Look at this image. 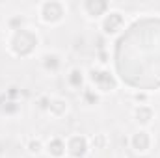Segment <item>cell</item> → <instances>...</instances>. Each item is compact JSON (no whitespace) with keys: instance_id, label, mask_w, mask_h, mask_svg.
Listing matches in <instances>:
<instances>
[{"instance_id":"6da1fadb","label":"cell","mask_w":160,"mask_h":158,"mask_svg":"<svg viewBox=\"0 0 160 158\" xmlns=\"http://www.w3.org/2000/svg\"><path fill=\"white\" fill-rule=\"evenodd\" d=\"M119 78L140 91L160 87V19L136 21L116 43Z\"/></svg>"},{"instance_id":"7a4b0ae2","label":"cell","mask_w":160,"mask_h":158,"mask_svg":"<svg viewBox=\"0 0 160 158\" xmlns=\"http://www.w3.org/2000/svg\"><path fill=\"white\" fill-rule=\"evenodd\" d=\"M38 43H39V39H38L36 32H32L28 28H15L9 37V48L15 56L26 58L36 50Z\"/></svg>"},{"instance_id":"3957f363","label":"cell","mask_w":160,"mask_h":158,"mask_svg":"<svg viewBox=\"0 0 160 158\" xmlns=\"http://www.w3.org/2000/svg\"><path fill=\"white\" fill-rule=\"evenodd\" d=\"M89 80L95 84V87L102 93H108V91H114L116 86H118V80L116 77L106 71V69H91L89 71Z\"/></svg>"},{"instance_id":"277c9868","label":"cell","mask_w":160,"mask_h":158,"mask_svg":"<svg viewBox=\"0 0 160 158\" xmlns=\"http://www.w3.org/2000/svg\"><path fill=\"white\" fill-rule=\"evenodd\" d=\"M39 13H41V19L47 24H56V22H60L65 17V6L62 2H56V0L43 2Z\"/></svg>"},{"instance_id":"5b68a950","label":"cell","mask_w":160,"mask_h":158,"mask_svg":"<svg viewBox=\"0 0 160 158\" xmlns=\"http://www.w3.org/2000/svg\"><path fill=\"white\" fill-rule=\"evenodd\" d=\"M123 24H125V17L119 11H110L102 19V32L108 34V36L118 34L119 30H123Z\"/></svg>"},{"instance_id":"8992f818","label":"cell","mask_w":160,"mask_h":158,"mask_svg":"<svg viewBox=\"0 0 160 158\" xmlns=\"http://www.w3.org/2000/svg\"><path fill=\"white\" fill-rule=\"evenodd\" d=\"M65 147H67V153L73 158H84L88 149H89L88 147V140L84 136H71L69 141L65 143Z\"/></svg>"},{"instance_id":"52a82bcc","label":"cell","mask_w":160,"mask_h":158,"mask_svg":"<svg viewBox=\"0 0 160 158\" xmlns=\"http://www.w3.org/2000/svg\"><path fill=\"white\" fill-rule=\"evenodd\" d=\"M84 9H86V13H88L91 19H97V17L108 13L110 4L104 2V0H88V2H84Z\"/></svg>"},{"instance_id":"ba28073f","label":"cell","mask_w":160,"mask_h":158,"mask_svg":"<svg viewBox=\"0 0 160 158\" xmlns=\"http://www.w3.org/2000/svg\"><path fill=\"white\" fill-rule=\"evenodd\" d=\"M130 145H132V149H134L136 153H145V151H149V147H151V136H149V132L138 130V132L132 136Z\"/></svg>"},{"instance_id":"9c48e42d","label":"cell","mask_w":160,"mask_h":158,"mask_svg":"<svg viewBox=\"0 0 160 158\" xmlns=\"http://www.w3.org/2000/svg\"><path fill=\"white\" fill-rule=\"evenodd\" d=\"M47 151H48L50 156L62 158L67 153V147H65V141H63L62 138H52V140L47 143Z\"/></svg>"},{"instance_id":"30bf717a","label":"cell","mask_w":160,"mask_h":158,"mask_svg":"<svg viewBox=\"0 0 160 158\" xmlns=\"http://www.w3.org/2000/svg\"><path fill=\"white\" fill-rule=\"evenodd\" d=\"M153 116H155V112H153V108L147 106V104H140V106L134 110V117H136V121H138L140 125H149L151 119H153Z\"/></svg>"},{"instance_id":"8fae6325","label":"cell","mask_w":160,"mask_h":158,"mask_svg":"<svg viewBox=\"0 0 160 158\" xmlns=\"http://www.w3.org/2000/svg\"><path fill=\"white\" fill-rule=\"evenodd\" d=\"M48 112H50L54 117H62V116L67 112V102H65L63 99H50Z\"/></svg>"},{"instance_id":"7c38bea8","label":"cell","mask_w":160,"mask_h":158,"mask_svg":"<svg viewBox=\"0 0 160 158\" xmlns=\"http://www.w3.org/2000/svg\"><path fill=\"white\" fill-rule=\"evenodd\" d=\"M67 82H69V86H71V87L80 89V87H82V84H84V73H82L80 69H71V73L67 75Z\"/></svg>"},{"instance_id":"4fadbf2b","label":"cell","mask_w":160,"mask_h":158,"mask_svg":"<svg viewBox=\"0 0 160 158\" xmlns=\"http://www.w3.org/2000/svg\"><path fill=\"white\" fill-rule=\"evenodd\" d=\"M43 65L47 71H58L60 67V58L56 54H45L43 56Z\"/></svg>"},{"instance_id":"5bb4252c","label":"cell","mask_w":160,"mask_h":158,"mask_svg":"<svg viewBox=\"0 0 160 158\" xmlns=\"http://www.w3.org/2000/svg\"><path fill=\"white\" fill-rule=\"evenodd\" d=\"M84 101L88 102V104H97L99 102V95L95 93V89H84Z\"/></svg>"},{"instance_id":"9a60e30c","label":"cell","mask_w":160,"mask_h":158,"mask_svg":"<svg viewBox=\"0 0 160 158\" xmlns=\"http://www.w3.org/2000/svg\"><path fill=\"white\" fill-rule=\"evenodd\" d=\"M41 149H43V145H41V141L39 140H32L30 143H28V151L32 153V155H38Z\"/></svg>"},{"instance_id":"2e32d148","label":"cell","mask_w":160,"mask_h":158,"mask_svg":"<svg viewBox=\"0 0 160 158\" xmlns=\"http://www.w3.org/2000/svg\"><path fill=\"white\" fill-rule=\"evenodd\" d=\"M2 110H4L6 114H15V112L19 110V104H17L15 101H9V102H6V104L2 106Z\"/></svg>"},{"instance_id":"e0dca14e","label":"cell","mask_w":160,"mask_h":158,"mask_svg":"<svg viewBox=\"0 0 160 158\" xmlns=\"http://www.w3.org/2000/svg\"><path fill=\"white\" fill-rule=\"evenodd\" d=\"M38 104H39L41 110H48V106H50V99H48V97H41L39 101H38Z\"/></svg>"},{"instance_id":"ac0fdd59","label":"cell","mask_w":160,"mask_h":158,"mask_svg":"<svg viewBox=\"0 0 160 158\" xmlns=\"http://www.w3.org/2000/svg\"><path fill=\"white\" fill-rule=\"evenodd\" d=\"M134 101H138V102H145V101H147V93H143V91L136 93V95H134Z\"/></svg>"},{"instance_id":"d6986e66","label":"cell","mask_w":160,"mask_h":158,"mask_svg":"<svg viewBox=\"0 0 160 158\" xmlns=\"http://www.w3.org/2000/svg\"><path fill=\"white\" fill-rule=\"evenodd\" d=\"M15 95H17V89H15V87H11V89H9V97H15Z\"/></svg>"}]
</instances>
